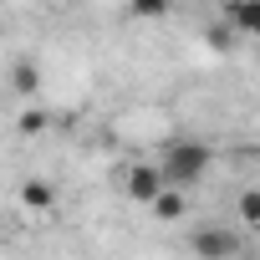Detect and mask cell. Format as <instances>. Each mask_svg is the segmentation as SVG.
I'll use <instances>...</instances> for the list:
<instances>
[{
    "instance_id": "6da1fadb",
    "label": "cell",
    "mask_w": 260,
    "mask_h": 260,
    "mask_svg": "<svg viewBox=\"0 0 260 260\" xmlns=\"http://www.w3.org/2000/svg\"><path fill=\"white\" fill-rule=\"evenodd\" d=\"M158 174H164V184H174V189L189 194L209 174V143H199V138H169L164 153H158Z\"/></svg>"
},
{
    "instance_id": "7a4b0ae2",
    "label": "cell",
    "mask_w": 260,
    "mask_h": 260,
    "mask_svg": "<svg viewBox=\"0 0 260 260\" xmlns=\"http://www.w3.org/2000/svg\"><path fill=\"white\" fill-rule=\"evenodd\" d=\"M189 250L204 255V260H230V255L245 250V240H240L235 230H214V224H209V230H194V235H189Z\"/></svg>"
},
{
    "instance_id": "3957f363",
    "label": "cell",
    "mask_w": 260,
    "mask_h": 260,
    "mask_svg": "<svg viewBox=\"0 0 260 260\" xmlns=\"http://www.w3.org/2000/svg\"><path fill=\"white\" fill-rule=\"evenodd\" d=\"M164 189V174H158V164H133L127 169V194H133L138 204H153V194Z\"/></svg>"
},
{
    "instance_id": "277c9868",
    "label": "cell",
    "mask_w": 260,
    "mask_h": 260,
    "mask_svg": "<svg viewBox=\"0 0 260 260\" xmlns=\"http://www.w3.org/2000/svg\"><path fill=\"white\" fill-rule=\"evenodd\" d=\"M224 21H230L235 31H245V36L260 41V0H230V6H224Z\"/></svg>"
},
{
    "instance_id": "5b68a950",
    "label": "cell",
    "mask_w": 260,
    "mask_h": 260,
    "mask_svg": "<svg viewBox=\"0 0 260 260\" xmlns=\"http://www.w3.org/2000/svg\"><path fill=\"white\" fill-rule=\"evenodd\" d=\"M21 204H26V209H51V204H56V189H51L46 179H26V184H21Z\"/></svg>"
},
{
    "instance_id": "8992f818",
    "label": "cell",
    "mask_w": 260,
    "mask_h": 260,
    "mask_svg": "<svg viewBox=\"0 0 260 260\" xmlns=\"http://www.w3.org/2000/svg\"><path fill=\"white\" fill-rule=\"evenodd\" d=\"M11 82H16V92H21V97H36V87H41V72H36V61H26V56H21V61L11 67Z\"/></svg>"
},
{
    "instance_id": "52a82bcc",
    "label": "cell",
    "mask_w": 260,
    "mask_h": 260,
    "mask_svg": "<svg viewBox=\"0 0 260 260\" xmlns=\"http://www.w3.org/2000/svg\"><path fill=\"white\" fill-rule=\"evenodd\" d=\"M235 219H245V224L260 230V189H245V194L235 199Z\"/></svg>"
},
{
    "instance_id": "ba28073f",
    "label": "cell",
    "mask_w": 260,
    "mask_h": 260,
    "mask_svg": "<svg viewBox=\"0 0 260 260\" xmlns=\"http://www.w3.org/2000/svg\"><path fill=\"white\" fill-rule=\"evenodd\" d=\"M169 6H174V0H127V11H133V16H143V21L169 16Z\"/></svg>"
},
{
    "instance_id": "9c48e42d",
    "label": "cell",
    "mask_w": 260,
    "mask_h": 260,
    "mask_svg": "<svg viewBox=\"0 0 260 260\" xmlns=\"http://www.w3.org/2000/svg\"><path fill=\"white\" fill-rule=\"evenodd\" d=\"M41 127H46L41 112H26V117H21V133H41Z\"/></svg>"
},
{
    "instance_id": "30bf717a",
    "label": "cell",
    "mask_w": 260,
    "mask_h": 260,
    "mask_svg": "<svg viewBox=\"0 0 260 260\" xmlns=\"http://www.w3.org/2000/svg\"><path fill=\"white\" fill-rule=\"evenodd\" d=\"M209 46H214V51H224V46H230V31H224V26H214V31H209Z\"/></svg>"
},
{
    "instance_id": "8fae6325",
    "label": "cell",
    "mask_w": 260,
    "mask_h": 260,
    "mask_svg": "<svg viewBox=\"0 0 260 260\" xmlns=\"http://www.w3.org/2000/svg\"><path fill=\"white\" fill-rule=\"evenodd\" d=\"M36 6H51V0H36Z\"/></svg>"
}]
</instances>
